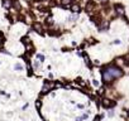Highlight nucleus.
Returning <instances> with one entry per match:
<instances>
[{"label": "nucleus", "instance_id": "bb28decb", "mask_svg": "<svg viewBox=\"0 0 129 121\" xmlns=\"http://www.w3.org/2000/svg\"><path fill=\"white\" fill-rule=\"evenodd\" d=\"M94 121H100V117L97 116V117H95V120H94Z\"/></svg>", "mask_w": 129, "mask_h": 121}, {"label": "nucleus", "instance_id": "b1692460", "mask_svg": "<svg viewBox=\"0 0 129 121\" xmlns=\"http://www.w3.org/2000/svg\"><path fill=\"white\" fill-rule=\"evenodd\" d=\"M99 1H100L101 4H106V3H108V1H109V0H99Z\"/></svg>", "mask_w": 129, "mask_h": 121}, {"label": "nucleus", "instance_id": "423d86ee", "mask_svg": "<svg viewBox=\"0 0 129 121\" xmlns=\"http://www.w3.org/2000/svg\"><path fill=\"white\" fill-rule=\"evenodd\" d=\"M114 10H115V14H117L118 16H123L124 14H125V10H124V8L122 5H115Z\"/></svg>", "mask_w": 129, "mask_h": 121}, {"label": "nucleus", "instance_id": "a878e982", "mask_svg": "<svg viewBox=\"0 0 129 121\" xmlns=\"http://www.w3.org/2000/svg\"><path fill=\"white\" fill-rule=\"evenodd\" d=\"M77 107H79V109H84V105L80 104V105H77Z\"/></svg>", "mask_w": 129, "mask_h": 121}, {"label": "nucleus", "instance_id": "cd10ccee", "mask_svg": "<svg viewBox=\"0 0 129 121\" xmlns=\"http://www.w3.org/2000/svg\"><path fill=\"white\" fill-rule=\"evenodd\" d=\"M128 116H129V110H128Z\"/></svg>", "mask_w": 129, "mask_h": 121}, {"label": "nucleus", "instance_id": "f3484780", "mask_svg": "<svg viewBox=\"0 0 129 121\" xmlns=\"http://www.w3.org/2000/svg\"><path fill=\"white\" fill-rule=\"evenodd\" d=\"M37 58H38V59L41 61V62H43V61H44V56H43V54H39V53L37 54Z\"/></svg>", "mask_w": 129, "mask_h": 121}, {"label": "nucleus", "instance_id": "7ed1b4c3", "mask_svg": "<svg viewBox=\"0 0 129 121\" xmlns=\"http://www.w3.org/2000/svg\"><path fill=\"white\" fill-rule=\"evenodd\" d=\"M23 44L25 46L27 51H28L29 53H32V52H33L34 47H33V44H32V42H30V39H29L28 37H24V38H23Z\"/></svg>", "mask_w": 129, "mask_h": 121}, {"label": "nucleus", "instance_id": "2eb2a0df", "mask_svg": "<svg viewBox=\"0 0 129 121\" xmlns=\"http://www.w3.org/2000/svg\"><path fill=\"white\" fill-rule=\"evenodd\" d=\"M70 1H71V0H61V4H62V6H68L70 5Z\"/></svg>", "mask_w": 129, "mask_h": 121}, {"label": "nucleus", "instance_id": "0eeeda50", "mask_svg": "<svg viewBox=\"0 0 129 121\" xmlns=\"http://www.w3.org/2000/svg\"><path fill=\"white\" fill-rule=\"evenodd\" d=\"M33 28H34V30L37 33H39V34H43V30H44V28H43V25L41 24V23H34L33 24Z\"/></svg>", "mask_w": 129, "mask_h": 121}, {"label": "nucleus", "instance_id": "6e6552de", "mask_svg": "<svg viewBox=\"0 0 129 121\" xmlns=\"http://www.w3.org/2000/svg\"><path fill=\"white\" fill-rule=\"evenodd\" d=\"M70 9H71V11H72V13H76V14H79L80 10H81V6H80L77 3H73L72 5H70Z\"/></svg>", "mask_w": 129, "mask_h": 121}, {"label": "nucleus", "instance_id": "39448f33", "mask_svg": "<svg viewBox=\"0 0 129 121\" xmlns=\"http://www.w3.org/2000/svg\"><path fill=\"white\" fill-rule=\"evenodd\" d=\"M101 105H103L105 109H109V107H112V106L115 105V101H112V100H109V98H103Z\"/></svg>", "mask_w": 129, "mask_h": 121}, {"label": "nucleus", "instance_id": "5701e85b", "mask_svg": "<svg viewBox=\"0 0 129 121\" xmlns=\"http://www.w3.org/2000/svg\"><path fill=\"white\" fill-rule=\"evenodd\" d=\"M113 43H114V44H120V40H119V39H115Z\"/></svg>", "mask_w": 129, "mask_h": 121}, {"label": "nucleus", "instance_id": "412c9836", "mask_svg": "<svg viewBox=\"0 0 129 121\" xmlns=\"http://www.w3.org/2000/svg\"><path fill=\"white\" fill-rule=\"evenodd\" d=\"M108 116H109V117H113V116H114V111H109Z\"/></svg>", "mask_w": 129, "mask_h": 121}, {"label": "nucleus", "instance_id": "4468645a", "mask_svg": "<svg viewBox=\"0 0 129 121\" xmlns=\"http://www.w3.org/2000/svg\"><path fill=\"white\" fill-rule=\"evenodd\" d=\"M14 69L15 71H19V72H20V71H23V64H22V63H17L14 66Z\"/></svg>", "mask_w": 129, "mask_h": 121}, {"label": "nucleus", "instance_id": "f257e3e1", "mask_svg": "<svg viewBox=\"0 0 129 121\" xmlns=\"http://www.w3.org/2000/svg\"><path fill=\"white\" fill-rule=\"evenodd\" d=\"M103 79L105 83L113 82V79H117L123 76V71L120 67H118L117 64H110L108 67H105L103 69Z\"/></svg>", "mask_w": 129, "mask_h": 121}, {"label": "nucleus", "instance_id": "dca6fc26", "mask_svg": "<svg viewBox=\"0 0 129 121\" xmlns=\"http://www.w3.org/2000/svg\"><path fill=\"white\" fill-rule=\"evenodd\" d=\"M14 6L17 8V10H22V6H20V4H19L18 0H15V1H14Z\"/></svg>", "mask_w": 129, "mask_h": 121}, {"label": "nucleus", "instance_id": "1a4fd4ad", "mask_svg": "<svg viewBox=\"0 0 129 121\" xmlns=\"http://www.w3.org/2000/svg\"><path fill=\"white\" fill-rule=\"evenodd\" d=\"M115 64L118 67H125V61H124L123 58H117V59H115Z\"/></svg>", "mask_w": 129, "mask_h": 121}, {"label": "nucleus", "instance_id": "4be33fe9", "mask_svg": "<svg viewBox=\"0 0 129 121\" xmlns=\"http://www.w3.org/2000/svg\"><path fill=\"white\" fill-rule=\"evenodd\" d=\"M35 106L39 109V107H41V101H37V102H35Z\"/></svg>", "mask_w": 129, "mask_h": 121}, {"label": "nucleus", "instance_id": "9d476101", "mask_svg": "<svg viewBox=\"0 0 129 121\" xmlns=\"http://www.w3.org/2000/svg\"><path fill=\"white\" fill-rule=\"evenodd\" d=\"M11 4H13L11 0H3V6L6 8V9H10L11 8Z\"/></svg>", "mask_w": 129, "mask_h": 121}, {"label": "nucleus", "instance_id": "6ab92c4d", "mask_svg": "<svg viewBox=\"0 0 129 121\" xmlns=\"http://www.w3.org/2000/svg\"><path fill=\"white\" fill-rule=\"evenodd\" d=\"M84 58H85V63H86L87 66H90V59H89V57H87V56H84Z\"/></svg>", "mask_w": 129, "mask_h": 121}, {"label": "nucleus", "instance_id": "393cba45", "mask_svg": "<svg viewBox=\"0 0 129 121\" xmlns=\"http://www.w3.org/2000/svg\"><path fill=\"white\" fill-rule=\"evenodd\" d=\"M1 44H3V37H1V33H0V47H1Z\"/></svg>", "mask_w": 129, "mask_h": 121}, {"label": "nucleus", "instance_id": "f03ea898", "mask_svg": "<svg viewBox=\"0 0 129 121\" xmlns=\"http://www.w3.org/2000/svg\"><path fill=\"white\" fill-rule=\"evenodd\" d=\"M55 84H56V83L51 82V81H47V82H44L43 87H42V93H47V92H50L52 88H55Z\"/></svg>", "mask_w": 129, "mask_h": 121}, {"label": "nucleus", "instance_id": "20e7f679", "mask_svg": "<svg viewBox=\"0 0 129 121\" xmlns=\"http://www.w3.org/2000/svg\"><path fill=\"white\" fill-rule=\"evenodd\" d=\"M97 25H99V29H100V32H104V30H106L109 28V20H106V19H101L99 23H97Z\"/></svg>", "mask_w": 129, "mask_h": 121}, {"label": "nucleus", "instance_id": "aec40b11", "mask_svg": "<svg viewBox=\"0 0 129 121\" xmlns=\"http://www.w3.org/2000/svg\"><path fill=\"white\" fill-rule=\"evenodd\" d=\"M92 84H94V86H99V81H96V79H94V81H92Z\"/></svg>", "mask_w": 129, "mask_h": 121}, {"label": "nucleus", "instance_id": "ddd939ff", "mask_svg": "<svg viewBox=\"0 0 129 121\" xmlns=\"http://www.w3.org/2000/svg\"><path fill=\"white\" fill-rule=\"evenodd\" d=\"M24 19H25V23L27 24H30V23H32V20H33V18H32V15H30V14H27L24 16Z\"/></svg>", "mask_w": 129, "mask_h": 121}, {"label": "nucleus", "instance_id": "f8f14e48", "mask_svg": "<svg viewBox=\"0 0 129 121\" xmlns=\"http://www.w3.org/2000/svg\"><path fill=\"white\" fill-rule=\"evenodd\" d=\"M77 18H79V15L76 14V13H73V14H72V15H71L70 18H68V20L71 21V23H75V21H76V20H77Z\"/></svg>", "mask_w": 129, "mask_h": 121}, {"label": "nucleus", "instance_id": "a211bd4d", "mask_svg": "<svg viewBox=\"0 0 129 121\" xmlns=\"http://www.w3.org/2000/svg\"><path fill=\"white\" fill-rule=\"evenodd\" d=\"M47 24L48 25H52L53 24V18H51V16L48 18V19H47Z\"/></svg>", "mask_w": 129, "mask_h": 121}, {"label": "nucleus", "instance_id": "9b49d317", "mask_svg": "<svg viewBox=\"0 0 129 121\" xmlns=\"http://www.w3.org/2000/svg\"><path fill=\"white\" fill-rule=\"evenodd\" d=\"M41 63H42L41 61H37V59L33 61V68L34 69H39V68H41Z\"/></svg>", "mask_w": 129, "mask_h": 121}]
</instances>
